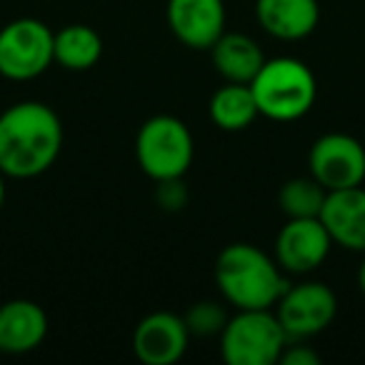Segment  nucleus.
I'll use <instances>...</instances> for the list:
<instances>
[{
  "mask_svg": "<svg viewBox=\"0 0 365 365\" xmlns=\"http://www.w3.org/2000/svg\"><path fill=\"white\" fill-rule=\"evenodd\" d=\"M210 58L218 76H223L228 83H248V86L268 61L263 48L243 33H223L210 48Z\"/></svg>",
  "mask_w": 365,
  "mask_h": 365,
  "instance_id": "obj_15",
  "label": "nucleus"
},
{
  "mask_svg": "<svg viewBox=\"0 0 365 365\" xmlns=\"http://www.w3.org/2000/svg\"><path fill=\"white\" fill-rule=\"evenodd\" d=\"M135 158L140 170L155 182L182 178L193 163V135L175 115H153L135 138Z\"/></svg>",
  "mask_w": 365,
  "mask_h": 365,
  "instance_id": "obj_5",
  "label": "nucleus"
},
{
  "mask_svg": "<svg viewBox=\"0 0 365 365\" xmlns=\"http://www.w3.org/2000/svg\"><path fill=\"white\" fill-rule=\"evenodd\" d=\"M56 33L38 18H18L0 31V76L8 81H33L56 61Z\"/></svg>",
  "mask_w": 365,
  "mask_h": 365,
  "instance_id": "obj_6",
  "label": "nucleus"
},
{
  "mask_svg": "<svg viewBox=\"0 0 365 365\" xmlns=\"http://www.w3.org/2000/svg\"><path fill=\"white\" fill-rule=\"evenodd\" d=\"M308 165L328 193L355 188L365 180V145L348 133H325L310 148Z\"/></svg>",
  "mask_w": 365,
  "mask_h": 365,
  "instance_id": "obj_8",
  "label": "nucleus"
},
{
  "mask_svg": "<svg viewBox=\"0 0 365 365\" xmlns=\"http://www.w3.org/2000/svg\"><path fill=\"white\" fill-rule=\"evenodd\" d=\"M188 325L180 315L158 310L133 330V353L145 365H173L188 350Z\"/></svg>",
  "mask_w": 365,
  "mask_h": 365,
  "instance_id": "obj_10",
  "label": "nucleus"
},
{
  "mask_svg": "<svg viewBox=\"0 0 365 365\" xmlns=\"http://www.w3.org/2000/svg\"><path fill=\"white\" fill-rule=\"evenodd\" d=\"M333 238L320 218H288L275 238V263L295 275L313 273L325 263Z\"/></svg>",
  "mask_w": 365,
  "mask_h": 365,
  "instance_id": "obj_9",
  "label": "nucleus"
},
{
  "mask_svg": "<svg viewBox=\"0 0 365 365\" xmlns=\"http://www.w3.org/2000/svg\"><path fill=\"white\" fill-rule=\"evenodd\" d=\"M288 345L273 308L238 310L220 333V353L228 365H275Z\"/></svg>",
  "mask_w": 365,
  "mask_h": 365,
  "instance_id": "obj_4",
  "label": "nucleus"
},
{
  "mask_svg": "<svg viewBox=\"0 0 365 365\" xmlns=\"http://www.w3.org/2000/svg\"><path fill=\"white\" fill-rule=\"evenodd\" d=\"M210 120L215 128L225 133H240L260 115L258 103H255L253 88L248 83H228V86L218 88L210 98Z\"/></svg>",
  "mask_w": 365,
  "mask_h": 365,
  "instance_id": "obj_16",
  "label": "nucleus"
},
{
  "mask_svg": "<svg viewBox=\"0 0 365 365\" xmlns=\"http://www.w3.org/2000/svg\"><path fill=\"white\" fill-rule=\"evenodd\" d=\"M158 203L165 210H180L188 203V193L180 185V178H173V180H160L158 182Z\"/></svg>",
  "mask_w": 365,
  "mask_h": 365,
  "instance_id": "obj_20",
  "label": "nucleus"
},
{
  "mask_svg": "<svg viewBox=\"0 0 365 365\" xmlns=\"http://www.w3.org/2000/svg\"><path fill=\"white\" fill-rule=\"evenodd\" d=\"M358 285H360V290H363V295H365V260H363V265H360V270H358Z\"/></svg>",
  "mask_w": 365,
  "mask_h": 365,
  "instance_id": "obj_23",
  "label": "nucleus"
},
{
  "mask_svg": "<svg viewBox=\"0 0 365 365\" xmlns=\"http://www.w3.org/2000/svg\"><path fill=\"white\" fill-rule=\"evenodd\" d=\"M48 335V315L26 298L0 305V353L23 355L43 345Z\"/></svg>",
  "mask_w": 365,
  "mask_h": 365,
  "instance_id": "obj_13",
  "label": "nucleus"
},
{
  "mask_svg": "<svg viewBox=\"0 0 365 365\" xmlns=\"http://www.w3.org/2000/svg\"><path fill=\"white\" fill-rule=\"evenodd\" d=\"M255 18L278 41H303L318 28V0H255Z\"/></svg>",
  "mask_w": 365,
  "mask_h": 365,
  "instance_id": "obj_14",
  "label": "nucleus"
},
{
  "mask_svg": "<svg viewBox=\"0 0 365 365\" xmlns=\"http://www.w3.org/2000/svg\"><path fill=\"white\" fill-rule=\"evenodd\" d=\"M6 205V173L0 170V210Z\"/></svg>",
  "mask_w": 365,
  "mask_h": 365,
  "instance_id": "obj_22",
  "label": "nucleus"
},
{
  "mask_svg": "<svg viewBox=\"0 0 365 365\" xmlns=\"http://www.w3.org/2000/svg\"><path fill=\"white\" fill-rule=\"evenodd\" d=\"M168 26L182 46L210 51L225 33L223 0H168Z\"/></svg>",
  "mask_w": 365,
  "mask_h": 365,
  "instance_id": "obj_11",
  "label": "nucleus"
},
{
  "mask_svg": "<svg viewBox=\"0 0 365 365\" xmlns=\"http://www.w3.org/2000/svg\"><path fill=\"white\" fill-rule=\"evenodd\" d=\"M185 325H188L190 335H220L228 323V315H225L223 305L215 303V300H200V303H193L190 310L182 315Z\"/></svg>",
  "mask_w": 365,
  "mask_h": 365,
  "instance_id": "obj_19",
  "label": "nucleus"
},
{
  "mask_svg": "<svg viewBox=\"0 0 365 365\" xmlns=\"http://www.w3.org/2000/svg\"><path fill=\"white\" fill-rule=\"evenodd\" d=\"M63 150V123L51 106L23 101L0 113V170L6 178L43 175Z\"/></svg>",
  "mask_w": 365,
  "mask_h": 365,
  "instance_id": "obj_1",
  "label": "nucleus"
},
{
  "mask_svg": "<svg viewBox=\"0 0 365 365\" xmlns=\"http://www.w3.org/2000/svg\"><path fill=\"white\" fill-rule=\"evenodd\" d=\"M335 313H338L335 293L318 280L288 285L275 303V315L288 340H305L323 333L333 323Z\"/></svg>",
  "mask_w": 365,
  "mask_h": 365,
  "instance_id": "obj_7",
  "label": "nucleus"
},
{
  "mask_svg": "<svg viewBox=\"0 0 365 365\" xmlns=\"http://www.w3.org/2000/svg\"><path fill=\"white\" fill-rule=\"evenodd\" d=\"M53 56H56V63H61L66 71H91L103 58V38L96 28L73 23V26L56 33Z\"/></svg>",
  "mask_w": 365,
  "mask_h": 365,
  "instance_id": "obj_17",
  "label": "nucleus"
},
{
  "mask_svg": "<svg viewBox=\"0 0 365 365\" xmlns=\"http://www.w3.org/2000/svg\"><path fill=\"white\" fill-rule=\"evenodd\" d=\"M278 363L283 365H318L320 363V355L315 353L310 345H303V343H290L283 348L280 353V360Z\"/></svg>",
  "mask_w": 365,
  "mask_h": 365,
  "instance_id": "obj_21",
  "label": "nucleus"
},
{
  "mask_svg": "<svg viewBox=\"0 0 365 365\" xmlns=\"http://www.w3.org/2000/svg\"><path fill=\"white\" fill-rule=\"evenodd\" d=\"M325 230L333 238V245H340L353 253H365V188L330 190L320 210Z\"/></svg>",
  "mask_w": 365,
  "mask_h": 365,
  "instance_id": "obj_12",
  "label": "nucleus"
},
{
  "mask_svg": "<svg viewBox=\"0 0 365 365\" xmlns=\"http://www.w3.org/2000/svg\"><path fill=\"white\" fill-rule=\"evenodd\" d=\"M215 283L235 310L275 308L288 288L283 268L250 243H233L215 260Z\"/></svg>",
  "mask_w": 365,
  "mask_h": 365,
  "instance_id": "obj_2",
  "label": "nucleus"
},
{
  "mask_svg": "<svg viewBox=\"0 0 365 365\" xmlns=\"http://www.w3.org/2000/svg\"><path fill=\"white\" fill-rule=\"evenodd\" d=\"M260 115L278 123H290L308 115L318 98L315 76L298 58H273L265 61L250 83Z\"/></svg>",
  "mask_w": 365,
  "mask_h": 365,
  "instance_id": "obj_3",
  "label": "nucleus"
},
{
  "mask_svg": "<svg viewBox=\"0 0 365 365\" xmlns=\"http://www.w3.org/2000/svg\"><path fill=\"white\" fill-rule=\"evenodd\" d=\"M325 195H328V190L313 175L290 178L280 188L278 205L285 213V218H320Z\"/></svg>",
  "mask_w": 365,
  "mask_h": 365,
  "instance_id": "obj_18",
  "label": "nucleus"
}]
</instances>
